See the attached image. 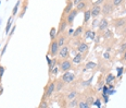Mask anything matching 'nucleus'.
<instances>
[{"label":"nucleus","mask_w":126,"mask_h":108,"mask_svg":"<svg viewBox=\"0 0 126 108\" xmlns=\"http://www.w3.org/2000/svg\"><path fill=\"white\" fill-rule=\"evenodd\" d=\"M85 38H90V39H95V36H96V33L95 32H91V30H87L85 32Z\"/></svg>","instance_id":"nucleus-19"},{"label":"nucleus","mask_w":126,"mask_h":108,"mask_svg":"<svg viewBox=\"0 0 126 108\" xmlns=\"http://www.w3.org/2000/svg\"><path fill=\"white\" fill-rule=\"evenodd\" d=\"M14 31H15V25H13V27H12L11 32H10V34H9L10 36H12V35H13V33H14Z\"/></svg>","instance_id":"nucleus-46"},{"label":"nucleus","mask_w":126,"mask_h":108,"mask_svg":"<svg viewBox=\"0 0 126 108\" xmlns=\"http://www.w3.org/2000/svg\"><path fill=\"white\" fill-rule=\"evenodd\" d=\"M57 36H58V31H57V28L51 27V28H50V39H51V40L56 39Z\"/></svg>","instance_id":"nucleus-21"},{"label":"nucleus","mask_w":126,"mask_h":108,"mask_svg":"<svg viewBox=\"0 0 126 108\" xmlns=\"http://www.w3.org/2000/svg\"><path fill=\"white\" fill-rule=\"evenodd\" d=\"M86 102H87V104H88L89 106H91V105L93 104V98H92V97H88Z\"/></svg>","instance_id":"nucleus-37"},{"label":"nucleus","mask_w":126,"mask_h":108,"mask_svg":"<svg viewBox=\"0 0 126 108\" xmlns=\"http://www.w3.org/2000/svg\"><path fill=\"white\" fill-rule=\"evenodd\" d=\"M77 52H82V54H84V55H86L87 52H88V50H89V45L87 44V43H85V42H80V44L77 45Z\"/></svg>","instance_id":"nucleus-8"},{"label":"nucleus","mask_w":126,"mask_h":108,"mask_svg":"<svg viewBox=\"0 0 126 108\" xmlns=\"http://www.w3.org/2000/svg\"><path fill=\"white\" fill-rule=\"evenodd\" d=\"M7 1H8V0H7Z\"/></svg>","instance_id":"nucleus-55"},{"label":"nucleus","mask_w":126,"mask_h":108,"mask_svg":"<svg viewBox=\"0 0 126 108\" xmlns=\"http://www.w3.org/2000/svg\"><path fill=\"white\" fill-rule=\"evenodd\" d=\"M77 107H80V108H89L90 106L87 104V102H80L78 105H77Z\"/></svg>","instance_id":"nucleus-31"},{"label":"nucleus","mask_w":126,"mask_h":108,"mask_svg":"<svg viewBox=\"0 0 126 108\" xmlns=\"http://www.w3.org/2000/svg\"><path fill=\"white\" fill-rule=\"evenodd\" d=\"M76 97H77V92L76 91H73V92H71V93H69V94L66 95V98H68L69 101H72V99L76 98Z\"/></svg>","instance_id":"nucleus-25"},{"label":"nucleus","mask_w":126,"mask_h":108,"mask_svg":"<svg viewBox=\"0 0 126 108\" xmlns=\"http://www.w3.org/2000/svg\"><path fill=\"white\" fill-rule=\"evenodd\" d=\"M99 21H100V20H98V18H95V19H93V21H92V27H93V28H95V27H98Z\"/></svg>","instance_id":"nucleus-34"},{"label":"nucleus","mask_w":126,"mask_h":108,"mask_svg":"<svg viewBox=\"0 0 126 108\" xmlns=\"http://www.w3.org/2000/svg\"><path fill=\"white\" fill-rule=\"evenodd\" d=\"M61 80L64 83H71L75 80V74L73 72H71V71H65V72H63Z\"/></svg>","instance_id":"nucleus-5"},{"label":"nucleus","mask_w":126,"mask_h":108,"mask_svg":"<svg viewBox=\"0 0 126 108\" xmlns=\"http://www.w3.org/2000/svg\"><path fill=\"white\" fill-rule=\"evenodd\" d=\"M58 56L61 60L69 58V56H70V49H69V47L66 46V45L60 47V50H59V52H58Z\"/></svg>","instance_id":"nucleus-6"},{"label":"nucleus","mask_w":126,"mask_h":108,"mask_svg":"<svg viewBox=\"0 0 126 108\" xmlns=\"http://www.w3.org/2000/svg\"><path fill=\"white\" fill-rule=\"evenodd\" d=\"M73 33H74V30H73V28H70V30H69V32H68V35L69 36H72Z\"/></svg>","instance_id":"nucleus-43"},{"label":"nucleus","mask_w":126,"mask_h":108,"mask_svg":"<svg viewBox=\"0 0 126 108\" xmlns=\"http://www.w3.org/2000/svg\"><path fill=\"white\" fill-rule=\"evenodd\" d=\"M59 50H60V46H59L57 39L51 40V43H50V46H49V52H48V55H49V56H51L52 58H53V57L58 56Z\"/></svg>","instance_id":"nucleus-3"},{"label":"nucleus","mask_w":126,"mask_h":108,"mask_svg":"<svg viewBox=\"0 0 126 108\" xmlns=\"http://www.w3.org/2000/svg\"><path fill=\"white\" fill-rule=\"evenodd\" d=\"M113 9H114V6H113L112 1H110V0H107L104 2H103L102 7H101V13L103 15H110V14L113 12Z\"/></svg>","instance_id":"nucleus-1"},{"label":"nucleus","mask_w":126,"mask_h":108,"mask_svg":"<svg viewBox=\"0 0 126 108\" xmlns=\"http://www.w3.org/2000/svg\"><path fill=\"white\" fill-rule=\"evenodd\" d=\"M93 106H96V107H101V101L100 99H96V101H93Z\"/></svg>","instance_id":"nucleus-36"},{"label":"nucleus","mask_w":126,"mask_h":108,"mask_svg":"<svg viewBox=\"0 0 126 108\" xmlns=\"http://www.w3.org/2000/svg\"><path fill=\"white\" fill-rule=\"evenodd\" d=\"M5 67L3 66H0V74H1V76H3V73H5Z\"/></svg>","instance_id":"nucleus-41"},{"label":"nucleus","mask_w":126,"mask_h":108,"mask_svg":"<svg viewBox=\"0 0 126 108\" xmlns=\"http://www.w3.org/2000/svg\"><path fill=\"white\" fill-rule=\"evenodd\" d=\"M68 22H66V19H62L60 22V25H59V30H58V35H61V34L64 33V31L68 27Z\"/></svg>","instance_id":"nucleus-10"},{"label":"nucleus","mask_w":126,"mask_h":108,"mask_svg":"<svg viewBox=\"0 0 126 108\" xmlns=\"http://www.w3.org/2000/svg\"><path fill=\"white\" fill-rule=\"evenodd\" d=\"M59 70H60V69H59L58 67H53V68H52L51 70L49 71L50 76H53V75H57V74H58V72H59Z\"/></svg>","instance_id":"nucleus-29"},{"label":"nucleus","mask_w":126,"mask_h":108,"mask_svg":"<svg viewBox=\"0 0 126 108\" xmlns=\"http://www.w3.org/2000/svg\"><path fill=\"white\" fill-rule=\"evenodd\" d=\"M57 64H58V62H57V59L53 57V58L51 59V61H50L49 64H49V71L51 70V69L53 68V67H56V66H57Z\"/></svg>","instance_id":"nucleus-30"},{"label":"nucleus","mask_w":126,"mask_h":108,"mask_svg":"<svg viewBox=\"0 0 126 108\" xmlns=\"http://www.w3.org/2000/svg\"><path fill=\"white\" fill-rule=\"evenodd\" d=\"M7 47H8V44H6V45H5V47L2 48V50H1V57H2L3 55H5V52H6V49H7Z\"/></svg>","instance_id":"nucleus-42"},{"label":"nucleus","mask_w":126,"mask_h":108,"mask_svg":"<svg viewBox=\"0 0 126 108\" xmlns=\"http://www.w3.org/2000/svg\"><path fill=\"white\" fill-rule=\"evenodd\" d=\"M122 72H123V68H119V73H117V78H120L122 75Z\"/></svg>","instance_id":"nucleus-44"},{"label":"nucleus","mask_w":126,"mask_h":108,"mask_svg":"<svg viewBox=\"0 0 126 108\" xmlns=\"http://www.w3.org/2000/svg\"><path fill=\"white\" fill-rule=\"evenodd\" d=\"M20 6H21V1H17V3H15V6H14V8H13V10H12V15H17V11H19V9H20Z\"/></svg>","instance_id":"nucleus-24"},{"label":"nucleus","mask_w":126,"mask_h":108,"mask_svg":"<svg viewBox=\"0 0 126 108\" xmlns=\"http://www.w3.org/2000/svg\"><path fill=\"white\" fill-rule=\"evenodd\" d=\"M63 81L62 80H60V81H58V82L56 83V91L57 92H60L61 89H62V87H63Z\"/></svg>","instance_id":"nucleus-28"},{"label":"nucleus","mask_w":126,"mask_h":108,"mask_svg":"<svg viewBox=\"0 0 126 108\" xmlns=\"http://www.w3.org/2000/svg\"><path fill=\"white\" fill-rule=\"evenodd\" d=\"M26 9H27V1H25V2L23 3V6H22V11H21V13H20V18L24 17V14H25V12H26Z\"/></svg>","instance_id":"nucleus-26"},{"label":"nucleus","mask_w":126,"mask_h":108,"mask_svg":"<svg viewBox=\"0 0 126 108\" xmlns=\"http://www.w3.org/2000/svg\"><path fill=\"white\" fill-rule=\"evenodd\" d=\"M114 80H115V76H114V75H113L112 73H109V74L107 75V78H105V83L109 85V84H111V83H112Z\"/></svg>","instance_id":"nucleus-22"},{"label":"nucleus","mask_w":126,"mask_h":108,"mask_svg":"<svg viewBox=\"0 0 126 108\" xmlns=\"http://www.w3.org/2000/svg\"><path fill=\"white\" fill-rule=\"evenodd\" d=\"M73 7H74V5H73V1H69L68 5H66V7H65V9L63 10L62 17H63V15H68V14L73 10Z\"/></svg>","instance_id":"nucleus-14"},{"label":"nucleus","mask_w":126,"mask_h":108,"mask_svg":"<svg viewBox=\"0 0 126 108\" xmlns=\"http://www.w3.org/2000/svg\"><path fill=\"white\" fill-rule=\"evenodd\" d=\"M54 91H56V82L50 81V82L47 84V86H45V94H44L42 99H46V98L51 97V95L53 94Z\"/></svg>","instance_id":"nucleus-2"},{"label":"nucleus","mask_w":126,"mask_h":108,"mask_svg":"<svg viewBox=\"0 0 126 108\" xmlns=\"http://www.w3.org/2000/svg\"><path fill=\"white\" fill-rule=\"evenodd\" d=\"M78 14V11H77V9H74L73 8V10L70 12V13L68 14L65 17V19H66V22H68V24L69 25H71L72 26L73 25V22H74V19L76 18V15Z\"/></svg>","instance_id":"nucleus-7"},{"label":"nucleus","mask_w":126,"mask_h":108,"mask_svg":"<svg viewBox=\"0 0 126 108\" xmlns=\"http://www.w3.org/2000/svg\"><path fill=\"white\" fill-rule=\"evenodd\" d=\"M123 59H124V60H126V50H125V51H124V56H123Z\"/></svg>","instance_id":"nucleus-51"},{"label":"nucleus","mask_w":126,"mask_h":108,"mask_svg":"<svg viewBox=\"0 0 126 108\" xmlns=\"http://www.w3.org/2000/svg\"><path fill=\"white\" fill-rule=\"evenodd\" d=\"M96 67H97L96 62L89 61V62H87L86 64V66H85V70H92V69H96Z\"/></svg>","instance_id":"nucleus-20"},{"label":"nucleus","mask_w":126,"mask_h":108,"mask_svg":"<svg viewBox=\"0 0 126 108\" xmlns=\"http://www.w3.org/2000/svg\"><path fill=\"white\" fill-rule=\"evenodd\" d=\"M57 37H58L57 42H58V44H59L60 47H62V46H64V45L66 44V37H65V36H63L62 34H61V35H58Z\"/></svg>","instance_id":"nucleus-17"},{"label":"nucleus","mask_w":126,"mask_h":108,"mask_svg":"<svg viewBox=\"0 0 126 108\" xmlns=\"http://www.w3.org/2000/svg\"><path fill=\"white\" fill-rule=\"evenodd\" d=\"M77 105H78V102H77L76 98H74V99H72V101H70V103H69L68 107L74 108V107H77Z\"/></svg>","instance_id":"nucleus-27"},{"label":"nucleus","mask_w":126,"mask_h":108,"mask_svg":"<svg viewBox=\"0 0 126 108\" xmlns=\"http://www.w3.org/2000/svg\"><path fill=\"white\" fill-rule=\"evenodd\" d=\"M0 46H1V45H0Z\"/></svg>","instance_id":"nucleus-54"},{"label":"nucleus","mask_w":126,"mask_h":108,"mask_svg":"<svg viewBox=\"0 0 126 108\" xmlns=\"http://www.w3.org/2000/svg\"><path fill=\"white\" fill-rule=\"evenodd\" d=\"M80 1H82V0H73V5H75V6H76L77 3H78V2H80Z\"/></svg>","instance_id":"nucleus-49"},{"label":"nucleus","mask_w":126,"mask_h":108,"mask_svg":"<svg viewBox=\"0 0 126 108\" xmlns=\"http://www.w3.org/2000/svg\"><path fill=\"white\" fill-rule=\"evenodd\" d=\"M91 18V12H90V9H86L84 11V24H87L89 22Z\"/></svg>","instance_id":"nucleus-16"},{"label":"nucleus","mask_w":126,"mask_h":108,"mask_svg":"<svg viewBox=\"0 0 126 108\" xmlns=\"http://www.w3.org/2000/svg\"><path fill=\"white\" fill-rule=\"evenodd\" d=\"M83 32H84V26H78V27L76 28V30H74V33H73V37L76 38L78 37V36H80V34H83Z\"/></svg>","instance_id":"nucleus-18"},{"label":"nucleus","mask_w":126,"mask_h":108,"mask_svg":"<svg viewBox=\"0 0 126 108\" xmlns=\"http://www.w3.org/2000/svg\"><path fill=\"white\" fill-rule=\"evenodd\" d=\"M104 37L105 38H112L113 37V33L110 30H108V28H107L105 32H104Z\"/></svg>","instance_id":"nucleus-32"},{"label":"nucleus","mask_w":126,"mask_h":108,"mask_svg":"<svg viewBox=\"0 0 126 108\" xmlns=\"http://www.w3.org/2000/svg\"><path fill=\"white\" fill-rule=\"evenodd\" d=\"M86 7H87V2L85 1V0H82L80 2H78L76 5V9H77V11L78 12L85 11V10H86Z\"/></svg>","instance_id":"nucleus-15"},{"label":"nucleus","mask_w":126,"mask_h":108,"mask_svg":"<svg viewBox=\"0 0 126 108\" xmlns=\"http://www.w3.org/2000/svg\"><path fill=\"white\" fill-rule=\"evenodd\" d=\"M123 34H126V27L124 28V31H123Z\"/></svg>","instance_id":"nucleus-52"},{"label":"nucleus","mask_w":126,"mask_h":108,"mask_svg":"<svg viewBox=\"0 0 126 108\" xmlns=\"http://www.w3.org/2000/svg\"><path fill=\"white\" fill-rule=\"evenodd\" d=\"M111 1H112L114 7H117V6H120L122 2H123V0H111Z\"/></svg>","instance_id":"nucleus-35"},{"label":"nucleus","mask_w":126,"mask_h":108,"mask_svg":"<svg viewBox=\"0 0 126 108\" xmlns=\"http://www.w3.org/2000/svg\"><path fill=\"white\" fill-rule=\"evenodd\" d=\"M73 67V62L68 59H63L62 61L59 62V69L62 72H65V71H70Z\"/></svg>","instance_id":"nucleus-4"},{"label":"nucleus","mask_w":126,"mask_h":108,"mask_svg":"<svg viewBox=\"0 0 126 108\" xmlns=\"http://www.w3.org/2000/svg\"><path fill=\"white\" fill-rule=\"evenodd\" d=\"M108 27H109V22H108V20L105 19V18L101 19L100 21H99V25H98L99 31H100V32H103V31H105Z\"/></svg>","instance_id":"nucleus-11"},{"label":"nucleus","mask_w":126,"mask_h":108,"mask_svg":"<svg viewBox=\"0 0 126 108\" xmlns=\"http://www.w3.org/2000/svg\"><path fill=\"white\" fill-rule=\"evenodd\" d=\"M125 23H126V20L123 19V18H120V19H116L113 21V26L115 28H120V27L125 26Z\"/></svg>","instance_id":"nucleus-13"},{"label":"nucleus","mask_w":126,"mask_h":108,"mask_svg":"<svg viewBox=\"0 0 126 108\" xmlns=\"http://www.w3.org/2000/svg\"><path fill=\"white\" fill-rule=\"evenodd\" d=\"M12 22H13V17H10V18H9V20H8L7 26H6V34H9V31H10V28H11Z\"/></svg>","instance_id":"nucleus-23"},{"label":"nucleus","mask_w":126,"mask_h":108,"mask_svg":"<svg viewBox=\"0 0 126 108\" xmlns=\"http://www.w3.org/2000/svg\"><path fill=\"white\" fill-rule=\"evenodd\" d=\"M113 93H115L114 89H110V91H108V95H112Z\"/></svg>","instance_id":"nucleus-47"},{"label":"nucleus","mask_w":126,"mask_h":108,"mask_svg":"<svg viewBox=\"0 0 126 108\" xmlns=\"http://www.w3.org/2000/svg\"><path fill=\"white\" fill-rule=\"evenodd\" d=\"M2 93H3V87H2V84L0 83V95H2Z\"/></svg>","instance_id":"nucleus-48"},{"label":"nucleus","mask_w":126,"mask_h":108,"mask_svg":"<svg viewBox=\"0 0 126 108\" xmlns=\"http://www.w3.org/2000/svg\"><path fill=\"white\" fill-rule=\"evenodd\" d=\"M120 50H121V51H125V50H126V43H123V44L121 45V48H120Z\"/></svg>","instance_id":"nucleus-39"},{"label":"nucleus","mask_w":126,"mask_h":108,"mask_svg":"<svg viewBox=\"0 0 126 108\" xmlns=\"http://www.w3.org/2000/svg\"><path fill=\"white\" fill-rule=\"evenodd\" d=\"M103 57H104V59H110V55H109V52H104L103 54Z\"/></svg>","instance_id":"nucleus-45"},{"label":"nucleus","mask_w":126,"mask_h":108,"mask_svg":"<svg viewBox=\"0 0 126 108\" xmlns=\"http://www.w3.org/2000/svg\"><path fill=\"white\" fill-rule=\"evenodd\" d=\"M102 91H103L102 95H105V94H108V91H109V87H108V86H103V87H102Z\"/></svg>","instance_id":"nucleus-40"},{"label":"nucleus","mask_w":126,"mask_h":108,"mask_svg":"<svg viewBox=\"0 0 126 108\" xmlns=\"http://www.w3.org/2000/svg\"><path fill=\"white\" fill-rule=\"evenodd\" d=\"M108 87H109V89H114V86H113L112 84H109V86H108Z\"/></svg>","instance_id":"nucleus-50"},{"label":"nucleus","mask_w":126,"mask_h":108,"mask_svg":"<svg viewBox=\"0 0 126 108\" xmlns=\"http://www.w3.org/2000/svg\"><path fill=\"white\" fill-rule=\"evenodd\" d=\"M38 107H39V108H47V107H48V103H47L46 99H42L41 103L39 104V106H38Z\"/></svg>","instance_id":"nucleus-33"},{"label":"nucleus","mask_w":126,"mask_h":108,"mask_svg":"<svg viewBox=\"0 0 126 108\" xmlns=\"http://www.w3.org/2000/svg\"><path fill=\"white\" fill-rule=\"evenodd\" d=\"M84 57H85L84 54H82V52H77V54H75L74 57H73L72 62H73V64H80V62L83 61Z\"/></svg>","instance_id":"nucleus-12"},{"label":"nucleus","mask_w":126,"mask_h":108,"mask_svg":"<svg viewBox=\"0 0 126 108\" xmlns=\"http://www.w3.org/2000/svg\"><path fill=\"white\" fill-rule=\"evenodd\" d=\"M1 79H2V76H1V74H0V83H1Z\"/></svg>","instance_id":"nucleus-53"},{"label":"nucleus","mask_w":126,"mask_h":108,"mask_svg":"<svg viewBox=\"0 0 126 108\" xmlns=\"http://www.w3.org/2000/svg\"><path fill=\"white\" fill-rule=\"evenodd\" d=\"M104 2V0H97V1H95L93 2V6H100L101 3Z\"/></svg>","instance_id":"nucleus-38"},{"label":"nucleus","mask_w":126,"mask_h":108,"mask_svg":"<svg viewBox=\"0 0 126 108\" xmlns=\"http://www.w3.org/2000/svg\"><path fill=\"white\" fill-rule=\"evenodd\" d=\"M91 12V18L95 19V18H98L101 14V7L100 6H92V8L90 9Z\"/></svg>","instance_id":"nucleus-9"}]
</instances>
